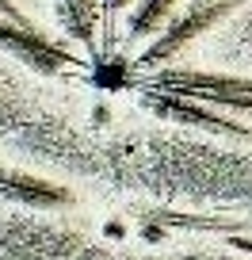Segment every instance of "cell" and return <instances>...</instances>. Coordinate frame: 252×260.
I'll list each match as a JSON object with an SVG mask.
<instances>
[{
	"mask_svg": "<svg viewBox=\"0 0 252 260\" xmlns=\"http://www.w3.org/2000/svg\"><path fill=\"white\" fill-rule=\"evenodd\" d=\"M241 4H244V0H195V4H191L184 16L168 19V23L161 27V35H157V39L141 50L138 65H146V69H149V65L172 61V57H176L187 42H195L199 35L214 31V27H218L222 19H229L237 8H241Z\"/></svg>",
	"mask_w": 252,
	"mask_h": 260,
	"instance_id": "6da1fadb",
	"label": "cell"
},
{
	"mask_svg": "<svg viewBox=\"0 0 252 260\" xmlns=\"http://www.w3.org/2000/svg\"><path fill=\"white\" fill-rule=\"evenodd\" d=\"M0 46L12 57L27 61L31 69H39V73H61L65 65L77 61L69 50H61L54 39H46L34 23H16L8 16H0Z\"/></svg>",
	"mask_w": 252,
	"mask_h": 260,
	"instance_id": "7a4b0ae2",
	"label": "cell"
},
{
	"mask_svg": "<svg viewBox=\"0 0 252 260\" xmlns=\"http://www.w3.org/2000/svg\"><path fill=\"white\" fill-rule=\"evenodd\" d=\"M141 104H146L153 115H161V119L187 122V126H203V130H214V134H229V138L252 142V126H244L241 119H226V115L210 111V104H203V100L168 96V92H146Z\"/></svg>",
	"mask_w": 252,
	"mask_h": 260,
	"instance_id": "3957f363",
	"label": "cell"
},
{
	"mask_svg": "<svg viewBox=\"0 0 252 260\" xmlns=\"http://www.w3.org/2000/svg\"><path fill=\"white\" fill-rule=\"evenodd\" d=\"M0 191L16 199L23 207H69L73 203V191L54 180H42L34 172H19V169H4L0 165Z\"/></svg>",
	"mask_w": 252,
	"mask_h": 260,
	"instance_id": "277c9868",
	"label": "cell"
},
{
	"mask_svg": "<svg viewBox=\"0 0 252 260\" xmlns=\"http://www.w3.org/2000/svg\"><path fill=\"white\" fill-rule=\"evenodd\" d=\"M172 12H176V0H138V8L126 19V35L134 42L146 39V35H157L172 19Z\"/></svg>",
	"mask_w": 252,
	"mask_h": 260,
	"instance_id": "5b68a950",
	"label": "cell"
},
{
	"mask_svg": "<svg viewBox=\"0 0 252 260\" xmlns=\"http://www.w3.org/2000/svg\"><path fill=\"white\" fill-rule=\"evenodd\" d=\"M141 214L164 222L168 230H214V234H237V230H248V222L210 218V214H179V211H141Z\"/></svg>",
	"mask_w": 252,
	"mask_h": 260,
	"instance_id": "8992f818",
	"label": "cell"
},
{
	"mask_svg": "<svg viewBox=\"0 0 252 260\" xmlns=\"http://www.w3.org/2000/svg\"><path fill=\"white\" fill-rule=\"evenodd\" d=\"M77 19H81V39L92 46V27H96V0H77Z\"/></svg>",
	"mask_w": 252,
	"mask_h": 260,
	"instance_id": "52a82bcc",
	"label": "cell"
},
{
	"mask_svg": "<svg viewBox=\"0 0 252 260\" xmlns=\"http://www.w3.org/2000/svg\"><path fill=\"white\" fill-rule=\"evenodd\" d=\"M103 237L107 241H122V237H126V222H119V218L103 222Z\"/></svg>",
	"mask_w": 252,
	"mask_h": 260,
	"instance_id": "ba28073f",
	"label": "cell"
},
{
	"mask_svg": "<svg viewBox=\"0 0 252 260\" xmlns=\"http://www.w3.org/2000/svg\"><path fill=\"white\" fill-rule=\"evenodd\" d=\"M119 8H126V0H103V12H107V16H115Z\"/></svg>",
	"mask_w": 252,
	"mask_h": 260,
	"instance_id": "9c48e42d",
	"label": "cell"
}]
</instances>
